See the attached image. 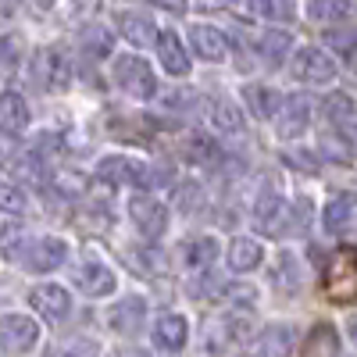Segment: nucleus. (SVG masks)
<instances>
[{
    "instance_id": "c85d7f7f",
    "label": "nucleus",
    "mask_w": 357,
    "mask_h": 357,
    "mask_svg": "<svg viewBox=\"0 0 357 357\" xmlns=\"http://www.w3.org/2000/svg\"><path fill=\"white\" fill-rule=\"evenodd\" d=\"M296 347V336H293V329L289 325H268V329L261 333V340H257V354H264V357H275V354H289Z\"/></svg>"
},
{
    "instance_id": "58836bf2",
    "label": "nucleus",
    "mask_w": 357,
    "mask_h": 357,
    "mask_svg": "<svg viewBox=\"0 0 357 357\" xmlns=\"http://www.w3.org/2000/svg\"><path fill=\"white\" fill-rule=\"evenodd\" d=\"M222 301L225 304H232L236 311H250L254 304H257V289L254 286H247V282H225V289H222Z\"/></svg>"
},
{
    "instance_id": "e433bc0d",
    "label": "nucleus",
    "mask_w": 357,
    "mask_h": 357,
    "mask_svg": "<svg viewBox=\"0 0 357 357\" xmlns=\"http://www.w3.org/2000/svg\"><path fill=\"white\" fill-rule=\"evenodd\" d=\"M126 264L136 268L139 275H154L158 268H161V254L154 247H129L126 250Z\"/></svg>"
},
{
    "instance_id": "5fc2aeb1",
    "label": "nucleus",
    "mask_w": 357,
    "mask_h": 357,
    "mask_svg": "<svg viewBox=\"0 0 357 357\" xmlns=\"http://www.w3.org/2000/svg\"><path fill=\"white\" fill-rule=\"evenodd\" d=\"M0 165H4V154H0Z\"/></svg>"
},
{
    "instance_id": "3c124183",
    "label": "nucleus",
    "mask_w": 357,
    "mask_h": 357,
    "mask_svg": "<svg viewBox=\"0 0 357 357\" xmlns=\"http://www.w3.org/2000/svg\"><path fill=\"white\" fill-rule=\"evenodd\" d=\"M50 4H54V0H25V8L36 11V15H40V11H50Z\"/></svg>"
},
{
    "instance_id": "393cba45",
    "label": "nucleus",
    "mask_w": 357,
    "mask_h": 357,
    "mask_svg": "<svg viewBox=\"0 0 357 357\" xmlns=\"http://www.w3.org/2000/svg\"><path fill=\"white\" fill-rule=\"evenodd\" d=\"M118 29H122V36L132 43V47H158V25L151 18H143V15H122L118 18Z\"/></svg>"
},
{
    "instance_id": "473e14b6",
    "label": "nucleus",
    "mask_w": 357,
    "mask_h": 357,
    "mask_svg": "<svg viewBox=\"0 0 357 357\" xmlns=\"http://www.w3.org/2000/svg\"><path fill=\"white\" fill-rule=\"evenodd\" d=\"M250 8L257 18H268V22H293L296 18L293 0H250Z\"/></svg>"
},
{
    "instance_id": "a19ab883",
    "label": "nucleus",
    "mask_w": 357,
    "mask_h": 357,
    "mask_svg": "<svg viewBox=\"0 0 357 357\" xmlns=\"http://www.w3.org/2000/svg\"><path fill=\"white\" fill-rule=\"evenodd\" d=\"M197 104H200V93H197V89L175 86V89H168V93H165V107H168V111H178V114H193Z\"/></svg>"
},
{
    "instance_id": "9b49d317",
    "label": "nucleus",
    "mask_w": 357,
    "mask_h": 357,
    "mask_svg": "<svg viewBox=\"0 0 357 357\" xmlns=\"http://www.w3.org/2000/svg\"><path fill=\"white\" fill-rule=\"evenodd\" d=\"M29 304H33L47 321H65L72 314V296L65 286H54V282H40L33 293H29Z\"/></svg>"
},
{
    "instance_id": "49530a36",
    "label": "nucleus",
    "mask_w": 357,
    "mask_h": 357,
    "mask_svg": "<svg viewBox=\"0 0 357 357\" xmlns=\"http://www.w3.org/2000/svg\"><path fill=\"white\" fill-rule=\"evenodd\" d=\"M282 161L289 165V168H301V172H307V175H318V158L311 154V151H286L282 154Z\"/></svg>"
},
{
    "instance_id": "f03ea898",
    "label": "nucleus",
    "mask_w": 357,
    "mask_h": 357,
    "mask_svg": "<svg viewBox=\"0 0 357 357\" xmlns=\"http://www.w3.org/2000/svg\"><path fill=\"white\" fill-rule=\"evenodd\" d=\"M325 296L333 304L357 301V250L354 247H340L325 264Z\"/></svg>"
},
{
    "instance_id": "09e8293b",
    "label": "nucleus",
    "mask_w": 357,
    "mask_h": 357,
    "mask_svg": "<svg viewBox=\"0 0 357 357\" xmlns=\"http://www.w3.org/2000/svg\"><path fill=\"white\" fill-rule=\"evenodd\" d=\"M158 8H165V11H175V15H183L186 11V0H154Z\"/></svg>"
},
{
    "instance_id": "4468645a",
    "label": "nucleus",
    "mask_w": 357,
    "mask_h": 357,
    "mask_svg": "<svg viewBox=\"0 0 357 357\" xmlns=\"http://www.w3.org/2000/svg\"><path fill=\"white\" fill-rule=\"evenodd\" d=\"M68 261V243L57 240V236H43V240L33 243V254H29V268L33 272H54V268H61Z\"/></svg>"
},
{
    "instance_id": "f8f14e48",
    "label": "nucleus",
    "mask_w": 357,
    "mask_h": 357,
    "mask_svg": "<svg viewBox=\"0 0 357 357\" xmlns=\"http://www.w3.org/2000/svg\"><path fill=\"white\" fill-rule=\"evenodd\" d=\"M143 321H146V301H143V296H126V301L111 304V311H107V325L118 336L139 333Z\"/></svg>"
},
{
    "instance_id": "1a4fd4ad",
    "label": "nucleus",
    "mask_w": 357,
    "mask_h": 357,
    "mask_svg": "<svg viewBox=\"0 0 357 357\" xmlns=\"http://www.w3.org/2000/svg\"><path fill=\"white\" fill-rule=\"evenodd\" d=\"M254 225L268 236H282L289 232V207L275 190H264L254 204Z\"/></svg>"
},
{
    "instance_id": "dca6fc26",
    "label": "nucleus",
    "mask_w": 357,
    "mask_h": 357,
    "mask_svg": "<svg viewBox=\"0 0 357 357\" xmlns=\"http://www.w3.org/2000/svg\"><path fill=\"white\" fill-rule=\"evenodd\" d=\"M190 340V321L183 314H161L154 321V343L161 350H183Z\"/></svg>"
},
{
    "instance_id": "7c9ffc66",
    "label": "nucleus",
    "mask_w": 357,
    "mask_h": 357,
    "mask_svg": "<svg viewBox=\"0 0 357 357\" xmlns=\"http://www.w3.org/2000/svg\"><path fill=\"white\" fill-rule=\"evenodd\" d=\"M301 354H307V357L340 354V336H336V329H333V325H314V329L307 333V340H304V347H301Z\"/></svg>"
},
{
    "instance_id": "2eb2a0df",
    "label": "nucleus",
    "mask_w": 357,
    "mask_h": 357,
    "mask_svg": "<svg viewBox=\"0 0 357 357\" xmlns=\"http://www.w3.org/2000/svg\"><path fill=\"white\" fill-rule=\"evenodd\" d=\"M247 336H250V321H247V318H236V314H229V318H222V321L215 325V333L207 336L204 350H225V347H243V343H247Z\"/></svg>"
},
{
    "instance_id": "a18cd8bd",
    "label": "nucleus",
    "mask_w": 357,
    "mask_h": 357,
    "mask_svg": "<svg viewBox=\"0 0 357 357\" xmlns=\"http://www.w3.org/2000/svg\"><path fill=\"white\" fill-rule=\"evenodd\" d=\"M307 225H311V200L301 197L289 207V232H307Z\"/></svg>"
},
{
    "instance_id": "aec40b11",
    "label": "nucleus",
    "mask_w": 357,
    "mask_h": 357,
    "mask_svg": "<svg viewBox=\"0 0 357 357\" xmlns=\"http://www.w3.org/2000/svg\"><path fill=\"white\" fill-rule=\"evenodd\" d=\"M178 154H183L186 165H215L222 158L218 143L207 132H186V139L178 143Z\"/></svg>"
},
{
    "instance_id": "2f4dec72",
    "label": "nucleus",
    "mask_w": 357,
    "mask_h": 357,
    "mask_svg": "<svg viewBox=\"0 0 357 357\" xmlns=\"http://www.w3.org/2000/svg\"><path fill=\"white\" fill-rule=\"evenodd\" d=\"M354 111H357V104H354L350 93H329L321 100V114H325V122H329V126H347L354 118Z\"/></svg>"
},
{
    "instance_id": "a211bd4d",
    "label": "nucleus",
    "mask_w": 357,
    "mask_h": 357,
    "mask_svg": "<svg viewBox=\"0 0 357 357\" xmlns=\"http://www.w3.org/2000/svg\"><path fill=\"white\" fill-rule=\"evenodd\" d=\"M282 93H279V89H272V86H264V82H250L247 89H243V104L257 114V118H264V122H268V118H275L279 114V107H282Z\"/></svg>"
},
{
    "instance_id": "20e7f679",
    "label": "nucleus",
    "mask_w": 357,
    "mask_h": 357,
    "mask_svg": "<svg viewBox=\"0 0 357 357\" xmlns=\"http://www.w3.org/2000/svg\"><path fill=\"white\" fill-rule=\"evenodd\" d=\"M336 61L325 50L318 47H304V50H296L293 57V79L296 82H307V86H329L336 79Z\"/></svg>"
},
{
    "instance_id": "c756f323",
    "label": "nucleus",
    "mask_w": 357,
    "mask_h": 357,
    "mask_svg": "<svg viewBox=\"0 0 357 357\" xmlns=\"http://www.w3.org/2000/svg\"><path fill=\"white\" fill-rule=\"evenodd\" d=\"M207 114H211V129H215V132H229V136L243 132V111H240V104L215 100Z\"/></svg>"
},
{
    "instance_id": "b1692460",
    "label": "nucleus",
    "mask_w": 357,
    "mask_h": 357,
    "mask_svg": "<svg viewBox=\"0 0 357 357\" xmlns=\"http://www.w3.org/2000/svg\"><path fill=\"white\" fill-rule=\"evenodd\" d=\"M33 236H29L22 225H4L0 229V254H4L8 261H15V264H25L29 261V254H33Z\"/></svg>"
},
{
    "instance_id": "6e6552de",
    "label": "nucleus",
    "mask_w": 357,
    "mask_h": 357,
    "mask_svg": "<svg viewBox=\"0 0 357 357\" xmlns=\"http://www.w3.org/2000/svg\"><path fill=\"white\" fill-rule=\"evenodd\" d=\"M40 340V325L25 314H0V350L22 354L29 347H36Z\"/></svg>"
},
{
    "instance_id": "0eeeda50",
    "label": "nucleus",
    "mask_w": 357,
    "mask_h": 357,
    "mask_svg": "<svg viewBox=\"0 0 357 357\" xmlns=\"http://www.w3.org/2000/svg\"><path fill=\"white\" fill-rule=\"evenodd\" d=\"M311 111H314V100L304 97V93H296V97H286L279 114H275V132L282 139H296L301 132H307L311 126Z\"/></svg>"
},
{
    "instance_id": "9d476101",
    "label": "nucleus",
    "mask_w": 357,
    "mask_h": 357,
    "mask_svg": "<svg viewBox=\"0 0 357 357\" xmlns=\"http://www.w3.org/2000/svg\"><path fill=\"white\" fill-rule=\"evenodd\" d=\"M72 282H75L86 296H107V293L114 289V272H111L100 257H86V261L75 264Z\"/></svg>"
},
{
    "instance_id": "de8ad7c7",
    "label": "nucleus",
    "mask_w": 357,
    "mask_h": 357,
    "mask_svg": "<svg viewBox=\"0 0 357 357\" xmlns=\"http://www.w3.org/2000/svg\"><path fill=\"white\" fill-rule=\"evenodd\" d=\"M57 354H97V343H89V340H68L57 347Z\"/></svg>"
},
{
    "instance_id": "6ab92c4d",
    "label": "nucleus",
    "mask_w": 357,
    "mask_h": 357,
    "mask_svg": "<svg viewBox=\"0 0 357 357\" xmlns=\"http://www.w3.org/2000/svg\"><path fill=\"white\" fill-rule=\"evenodd\" d=\"M29 126V104L18 93H0V132L4 136H22Z\"/></svg>"
},
{
    "instance_id": "ddd939ff",
    "label": "nucleus",
    "mask_w": 357,
    "mask_h": 357,
    "mask_svg": "<svg viewBox=\"0 0 357 357\" xmlns=\"http://www.w3.org/2000/svg\"><path fill=\"white\" fill-rule=\"evenodd\" d=\"M190 50L200 57V61H225L229 40H225V33H218V29H211V25H193L190 29Z\"/></svg>"
},
{
    "instance_id": "37998d69",
    "label": "nucleus",
    "mask_w": 357,
    "mask_h": 357,
    "mask_svg": "<svg viewBox=\"0 0 357 357\" xmlns=\"http://www.w3.org/2000/svg\"><path fill=\"white\" fill-rule=\"evenodd\" d=\"M79 225H82V229H97V232H104V229L111 225V207L89 200L82 211H79Z\"/></svg>"
},
{
    "instance_id": "a878e982",
    "label": "nucleus",
    "mask_w": 357,
    "mask_h": 357,
    "mask_svg": "<svg viewBox=\"0 0 357 357\" xmlns=\"http://www.w3.org/2000/svg\"><path fill=\"white\" fill-rule=\"evenodd\" d=\"M289 47H293V36L282 33V29H264V33L257 36V54H261V61H268V68L282 65Z\"/></svg>"
},
{
    "instance_id": "39448f33",
    "label": "nucleus",
    "mask_w": 357,
    "mask_h": 357,
    "mask_svg": "<svg viewBox=\"0 0 357 357\" xmlns=\"http://www.w3.org/2000/svg\"><path fill=\"white\" fill-rule=\"evenodd\" d=\"M97 178L104 186H146V178H151V168H146L139 158H104L97 165Z\"/></svg>"
},
{
    "instance_id": "4be33fe9",
    "label": "nucleus",
    "mask_w": 357,
    "mask_h": 357,
    "mask_svg": "<svg viewBox=\"0 0 357 357\" xmlns=\"http://www.w3.org/2000/svg\"><path fill=\"white\" fill-rule=\"evenodd\" d=\"M183 261L190 272H211L215 261H218V240L215 236H197L183 247Z\"/></svg>"
},
{
    "instance_id": "c03bdc74",
    "label": "nucleus",
    "mask_w": 357,
    "mask_h": 357,
    "mask_svg": "<svg viewBox=\"0 0 357 357\" xmlns=\"http://www.w3.org/2000/svg\"><path fill=\"white\" fill-rule=\"evenodd\" d=\"M0 211H8V215H22L25 211V193L15 183H0Z\"/></svg>"
},
{
    "instance_id": "412c9836",
    "label": "nucleus",
    "mask_w": 357,
    "mask_h": 357,
    "mask_svg": "<svg viewBox=\"0 0 357 357\" xmlns=\"http://www.w3.org/2000/svg\"><path fill=\"white\" fill-rule=\"evenodd\" d=\"M158 57L168 75H190V54L183 47V40H178L175 33H161L158 36Z\"/></svg>"
},
{
    "instance_id": "864d4df0",
    "label": "nucleus",
    "mask_w": 357,
    "mask_h": 357,
    "mask_svg": "<svg viewBox=\"0 0 357 357\" xmlns=\"http://www.w3.org/2000/svg\"><path fill=\"white\" fill-rule=\"evenodd\" d=\"M350 336H354V343H357V314L350 318Z\"/></svg>"
},
{
    "instance_id": "f257e3e1",
    "label": "nucleus",
    "mask_w": 357,
    "mask_h": 357,
    "mask_svg": "<svg viewBox=\"0 0 357 357\" xmlns=\"http://www.w3.org/2000/svg\"><path fill=\"white\" fill-rule=\"evenodd\" d=\"M29 82L36 89H47V93H57V89H68L72 82V61L61 47H40L29 61Z\"/></svg>"
},
{
    "instance_id": "7ed1b4c3",
    "label": "nucleus",
    "mask_w": 357,
    "mask_h": 357,
    "mask_svg": "<svg viewBox=\"0 0 357 357\" xmlns=\"http://www.w3.org/2000/svg\"><path fill=\"white\" fill-rule=\"evenodd\" d=\"M111 75H114V86L122 89V93L136 97V100H151V97L158 93L154 68L146 65L143 57H136V54H122V57H114Z\"/></svg>"
},
{
    "instance_id": "f704fd0d",
    "label": "nucleus",
    "mask_w": 357,
    "mask_h": 357,
    "mask_svg": "<svg viewBox=\"0 0 357 357\" xmlns=\"http://www.w3.org/2000/svg\"><path fill=\"white\" fill-rule=\"evenodd\" d=\"M204 200H207V193H204L200 183H178L175 186V207L183 215H197L200 207H204Z\"/></svg>"
},
{
    "instance_id": "bb28decb",
    "label": "nucleus",
    "mask_w": 357,
    "mask_h": 357,
    "mask_svg": "<svg viewBox=\"0 0 357 357\" xmlns=\"http://www.w3.org/2000/svg\"><path fill=\"white\" fill-rule=\"evenodd\" d=\"M354 211H357L354 193H336L329 204H325V215H321L325 232H343V229L354 222Z\"/></svg>"
},
{
    "instance_id": "79ce46f5",
    "label": "nucleus",
    "mask_w": 357,
    "mask_h": 357,
    "mask_svg": "<svg viewBox=\"0 0 357 357\" xmlns=\"http://www.w3.org/2000/svg\"><path fill=\"white\" fill-rule=\"evenodd\" d=\"M22 65V47L15 36H0V79H8L15 75Z\"/></svg>"
},
{
    "instance_id": "4c0bfd02",
    "label": "nucleus",
    "mask_w": 357,
    "mask_h": 357,
    "mask_svg": "<svg viewBox=\"0 0 357 357\" xmlns=\"http://www.w3.org/2000/svg\"><path fill=\"white\" fill-rule=\"evenodd\" d=\"M321 158L325 161H336V165H350V143L336 132V129H329V132H321Z\"/></svg>"
},
{
    "instance_id": "ea45409f",
    "label": "nucleus",
    "mask_w": 357,
    "mask_h": 357,
    "mask_svg": "<svg viewBox=\"0 0 357 357\" xmlns=\"http://www.w3.org/2000/svg\"><path fill=\"white\" fill-rule=\"evenodd\" d=\"M325 47L340 57H354L357 50V33L354 29H325Z\"/></svg>"
},
{
    "instance_id": "423d86ee",
    "label": "nucleus",
    "mask_w": 357,
    "mask_h": 357,
    "mask_svg": "<svg viewBox=\"0 0 357 357\" xmlns=\"http://www.w3.org/2000/svg\"><path fill=\"white\" fill-rule=\"evenodd\" d=\"M129 218H132L136 232H143L146 240H158L168 229V207L158 197H132L129 200Z\"/></svg>"
},
{
    "instance_id": "cd10ccee",
    "label": "nucleus",
    "mask_w": 357,
    "mask_h": 357,
    "mask_svg": "<svg viewBox=\"0 0 357 357\" xmlns=\"http://www.w3.org/2000/svg\"><path fill=\"white\" fill-rule=\"evenodd\" d=\"M47 165H50V154H43L40 146H25V151L15 154V161H11L15 175L29 178V183H43V178H47Z\"/></svg>"
},
{
    "instance_id": "f3484780",
    "label": "nucleus",
    "mask_w": 357,
    "mask_h": 357,
    "mask_svg": "<svg viewBox=\"0 0 357 357\" xmlns=\"http://www.w3.org/2000/svg\"><path fill=\"white\" fill-rule=\"evenodd\" d=\"M272 286L282 289V293H296L304 289V264L296 261V254L282 250L275 261H272Z\"/></svg>"
},
{
    "instance_id": "5701e85b",
    "label": "nucleus",
    "mask_w": 357,
    "mask_h": 357,
    "mask_svg": "<svg viewBox=\"0 0 357 357\" xmlns=\"http://www.w3.org/2000/svg\"><path fill=\"white\" fill-rule=\"evenodd\" d=\"M261 257H264V250H261L257 240H250V236H236L225 250V261H229L232 272H250V268L261 264Z\"/></svg>"
},
{
    "instance_id": "72a5a7b5",
    "label": "nucleus",
    "mask_w": 357,
    "mask_h": 357,
    "mask_svg": "<svg viewBox=\"0 0 357 357\" xmlns=\"http://www.w3.org/2000/svg\"><path fill=\"white\" fill-rule=\"evenodd\" d=\"M82 47H86L89 57H107L111 47H114V36L107 33L104 25H86L82 29Z\"/></svg>"
},
{
    "instance_id": "8fccbe9b",
    "label": "nucleus",
    "mask_w": 357,
    "mask_h": 357,
    "mask_svg": "<svg viewBox=\"0 0 357 357\" xmlns=\"http://www.w3.org/2000/svg\"><path fill=\"white\" fill-rule=\"evenodd\" d=\"M15 8H18V0H0V22H11Z\"/></svg>"
},
{
    "instance_id": "c9c22d12",
    "label": "nucleus",
    "mask_w": 357,
    "mask_h": 357,
    "mask_svg": "<svg viewBox=\"0 0 357 357\" xmlns=\"http://www.w3.org/2000/svg\"><path fill=\"white\" fill-rule=\"evenodd\" d=\"M350 15V0H307V18L314 22H336Z\"/></svg>"
},
{
    "instance_id": "603ef678",
    "label": "nucleus",
    "mask_w": 357,
    "mask_h": 357,
    "mask_svg": "<svg viewBox=\"0 0 357 357\" xmlns=\"http://www.w3.org/2000/svg\"><path fill=\"white\" fill-rule=\"evenodd\" d=\"M232 0H200V8H229Z\"/></svg>"
}]
</instances>
